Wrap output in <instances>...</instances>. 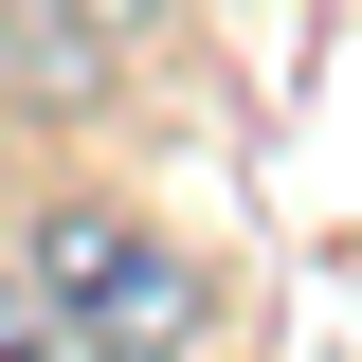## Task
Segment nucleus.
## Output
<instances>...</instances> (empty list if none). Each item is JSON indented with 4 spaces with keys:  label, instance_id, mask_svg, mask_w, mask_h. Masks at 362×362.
Instances as JSON below:
<instances>
[{
    "label": "nucleus",
    "instance_id": "obj_1",
    "mask_svg": "<svg viewBox=\"0 0 362 362\" xmlns=\"http://www.w3.org/2000/svg\"><path fill=\"white\" fill-rule=\"evenodd\" d=\"M18 290H37L90 362H163L181 326H199V272H181L145 218H109V199H54V218H37V254H18Z\"/></svg>",
    "mask_w": 362,
    "mask_h": 362
},
{
    "label": "nucleus",
    "instance_id": "obj_2",
    "mask_svg": "<svg viewBox=\"0 0 362 362\" xmlns=\"http://www.w3.org/2000/svg\"><path fill=\"white\" fill-rule=\"evenodd\" d=\"M0 362H90V344H73V326L37 308V290H0Z\"/></svg>",
    "mask_w": 362,
    "mask_h": 362
},
{
    "label": "nucleus",
    "instance_id": "obj_3",
    "mask_svg": "<svg viewBox=\"0 0 362 362\" xmlns=\"http://www.w3.org/2000/svg\"><path fill=\"white\" fill-rule=\"evenodd\" d=\"M54 18H73V37H163L181 0H54Z\"/></svg>",
    "mask_w": 362,
    "mask_h": 362
}]
</instances>
